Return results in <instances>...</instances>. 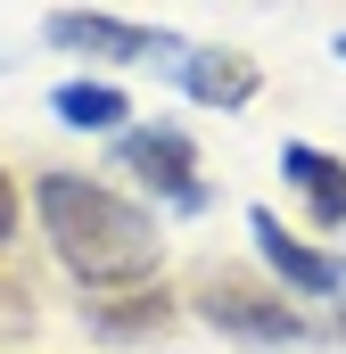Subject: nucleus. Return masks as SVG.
<instances>
[{"mask_svg": "<svg viewBox=\"0 0 346 354\" xmlns=\"http://www.w3.org/2000/svg\"><path fill=\"white\" fill-rule=\"evenodd\" d=\"M190 305H198V322H215L223 338H248V346H297L305 338V313L289 297H272L256 272H231V264H206Z\"/></svg>", "mask_w": 346, "mask_h": 354, "instance_id": "obj_2", "label": "nucleus"}, {"mask_svg": "<svg viewBox=\"0 0 346 354\" xmlns=\"http://www.w3.org/2000/svg\"><path fill=\"white\" fill-rule=\"evenodd\" d=\"M33 206H42V231L58 248V264L83 280L91 297H124V288H149L165 248H157V223L140 206H124L107 181L91 174H42L33 181Z\"/></svg>", "mask_w": 346, "mask_h": 354, "instance_id": "obj_1", "label": "nucleus"}, {"mask_svg": "<svg viewBox=\"0 0 346 354\" xmlns=\"http://www.w3.org/2000/svg\"><path fill=\"white\" fill-rule=\"evenodd\" d=\"M50 107H58V124H75V132H124V124H132V99L116 83H58Z\"/></svg>", "mask_w": 346, "mask_h": 354, "instance_id": "obj_9", "label": "nucleus"}, {"mask_svg": "<svg viewBox=\"0 0 346 354\" xmlns=\"http://www.w3.org/2000/svg\"><path fill=\"white\" fill-rule=\"evenodd\" d=\"M42 33H50V50H75V58H99V66L181 58V41H173V33H157V25H124V17H99V8H58Z\"/></svg>", "mask_w": 346, "mask_h": 354, "instance_id": "obj_4", "label": "nucleus"}, {"mask_svg": "<svg viewBox=\"0 0 346 354\" xmlns=\"http://www.w3.org/2000/svg\"><path fill=\"white\" fill-rule=\"evenodd\" d=\"M173 322V297L149 280V288H124V305H107V297H91V330L107 338V346H124V338H149V330H165Z\"/></svg>", "mask_w": 346, "mask_h": 354, "instance_id": "obj_8", "label": "nucleus"}, {"mask_svg": "<svg viewBox=\"0 0 346 354\" xmlns=\"http://www.w3.org/2000/svg\"><path fill=\"white\" fill-rule=\"evenodd\" d=\"M8 231H17V181L0 174V239H8Z\"/></svg>", "mask_w": 346, "mask_h": 354, "instance_id": "obj_10", "label": "nucleus"}, {"mask_svg": "<svg viewBox=\"0 0 346 354\" xmlns=\"http://www.w3.org/2000/svg\"><path fill=\"white\" fill-rule=\"evenodd\" d=\"M338 58H346V33H338Z\"/></svg>", "mask_w": 346, "mask_h": 354, "instance_id": "obj_11", "label": "nucleus"}, {"mask_svg": "<svg viewBox=\"0 0 346 354\" xmlns=\"http://www.w3.org/2000/svg\"><path fill=\"white\" fill-rule=\"evenodd\" d=\"M116 157H124V174L140 181V189H157L165 206H181V214H206V174H198L190 132H173V124H124Z\"/></svg>", "mask_w": 346, "mask_h": 354, "instance_id": "obj_3", "label": "nucleus"}, {"mask_svg": "<svg viewBox=\"0 0 346 354\" xmlns=\"http://www.w3.org/2000/svg\"><path fill=\"white\" fill-rule=\"evenodd\" d=\"M280 181L305 198V214H313L322 231H338V223H346V157L313 149V140H289V149H280Z\"/></svg>", "mask_w": 346, "mask_h": 354, "instance_id": "obj_7", "label": "nucleus"}, {"mask_svg": "<svg viewBox=\"0 0 346 354\" xmlns=\"http://www.w3.org/2000/svg\"><path fill=\"white\" fill-rule=\"evenodd\" d=\"M248 231H256V256L280 272L297 297H346V256L313 248V239H297V231H289L280 214H264V206L248 214Z\"/></svg>", "mask_w": 346, "mask_h": 354, "instance_id": "obj_5", "label": "nucleus"}, {"mask_svg": "<svg viewBox=\"0 0 346 354\" xmlns=\"http://www.w3.org/2000/svg\"><path fill=\"white\" fill-rule=\"evenodd\" d=\"M173 91L198 99V107H248V99L264 91V75H256L248 50H215V41H198V50L173 58Z\"/></svg>", "mask_w": 346, "mask_h": 354, "instance_id": "obj_6", "label": "nucleus"}]
</instances>
